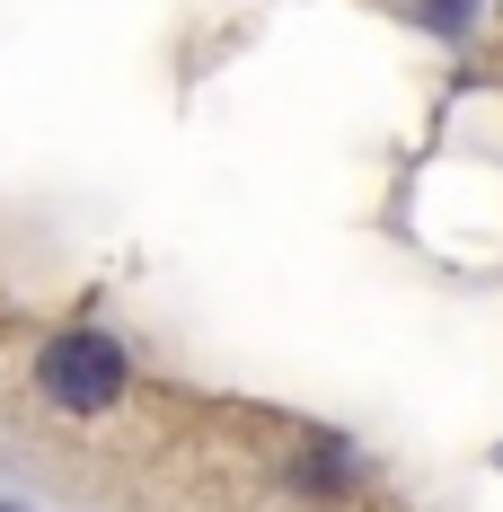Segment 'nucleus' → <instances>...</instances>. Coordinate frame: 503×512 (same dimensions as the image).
<instances>
[{
  "label": "nucleus",
  "mask_w": 503,
  "mask_h": 512,
  "mask_svg": "<svg viewBox=\"0 0 503 512\" xmlns=\"http://www.w3.org/2000/svg\"><path fill=\"white\" fill-rule=\"evenodd\" d=\"M36 380H45V398H53V407L98 415V407H115V398H124V354L106 345L98 327H71V336H53V345H45Z\"/></svg>",
  "instance_id": "obj_1"
},
{
  "label": "nucleus",
  "mask_w": 503,
  "mask_h": 512,
  "mask_svg": "<svg viewBox=\"0 0 503 512\" xmlns=\"http://www.w3.org/2000/svg\"><path fill=\"white\" fill-rule=\"evenodd\" d=\"M0 512H18V504H0Z\"/></svg>",
  "instance_id": "obj_2"
}]
</instances>
